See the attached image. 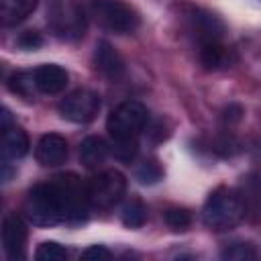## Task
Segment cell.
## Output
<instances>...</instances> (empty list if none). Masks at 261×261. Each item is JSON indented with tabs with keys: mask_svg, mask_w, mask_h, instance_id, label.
<instances>
[{
	"mask_svg": "<svg viewBox=\"0 0 261 261\" xmlns=\"http://www.w3.org/2000/svg\"><path fill=\"white\" fill-rule=\"evenodd\" d=\"M88 206L90 202L86 186L73 173L33 186L24 202L27 216L33 220V224L41 226L84 220Z\"/></svg>",
	"mask_w": 261,
	"mask_h": 261,
	"instance_id": "6da1fadb",
	"label": "cell"
},
{
	"mask_svg": "<svg viewBox=\"0 0 261 261\" xmlns=\"http://www.w3.org/2000/svg\"><path fill=\"white\" fill-rule=\"evenodd\" d=\"M147 120H149V112L137 100H126L110 112L106 120V130L110 137V151L116 159L120 161L135 159L139 151V137L145 130Z\"/></svg>",
	"mask_w": 261,
	"mask_h": 261,
	"instance_id": "7a4b0ae2",
	"label": "cell"
},
{
	"mask_svg": "<svg viewBox=\"0 0 261 261\" xmlns=\"http://www.w3.org/2000/svg\"><path fill=\"white\" fill-rule=\"evenodd\" d=\"M243 218H245L243 204L234 188L220 186L210 192L202 208V220L208 228L228 230V228H234Z\"/></svg>",
	"mask_w": 261,
	"mask_h": 261,
	"instance_id": "3957f363",
	"label": "cell"
},
{
	"mask_svg": "<svg viewBox=\"0 0 261 261\" xmlns=\"http://www.w3.org/2000/svg\"><path fill=\"white\" fill-rule=\"evenodd\" d=\"M88 14L112 33H133L141 24L139 12L122 0H88Z\"/></svg>",
	"mask_w": 261,
	"mask_h": 261,
	"instance_id": "277c9868",
	"label": "cell"
},
{
	"mask_svg": "<svg viewBox=\"0 0 261 261\" xmlns=\"http://www.w3.org/2000/svg\"><path fill=\"white\" fill-rule=\"evenodd\" d=\"M47 20L53 33L65 41H77L86 33V10L73 0H55Z\"/></svg>",
	"mask_w": 261,
	"mask_h": 261,
	"instance_id": "5b68a950",
	"label": "cell"
},
{
	"mask_svg": "<svg viewBox=\"0 0 261 261\" xmlns=\"http://www.w3.org/2000/svg\"><path fill=\"white\" fill-rule=\"evenodd\" d=\"M86 192L92 208L108 210L122 200L126 192V179L118 169H104L88 181Z\"/></svg>",
	"mask_w": 261,
	"mask_h": 261,
	"instance_id": "8992f818",
	"label": "cell"
},
{
	"mask_svg": "<svg viewBox=\"0 0 261 261\" xmlns=\"http://www.w3.org/2000/svg\"><path fill=\"white\" fill-rule=\"evenodd\" d=\"M98 110H100V96L88 88L73 90L59 102V114L65 120L75 122V124L92 122L96 118Z\"/></svg>",
	"mask_w": 261,
	"mask_h": 261,
	"instance_id": "52a82bcc",
	"label": "cell"
},
{
	"mask_svg": "<svg viewBox=\"0 0 261 261\" xmlns=\"http://www.w3.org/2000/svg\"><path fill=\"white\" fill-rule=\"evenodd\" d=\"M184 16H186L188 33L198 41V45H204V43H212V41H220L222 39L224 24L212 12L202 10V8H188V12Z\"/></svg>",
	"mask_w": 261,
	"mask_h": 261,
	"instance_id": "ba28073f",
	"label": "cell"
},
{
	"mask_svg": "<svg viewBox=\"0 0 261 261\" xmlns=\"http://www.w3.org/2000/svg\"><path fill=\"white\" fill-rule=\"evenodd\" d=\"M0 128H2V155H4V161H16V159L24 157L29 153V147H31L29 137L16 122H12L10 112L6 108L2 110Z\"/></svg>",
	"mask_w": 261,
	"mask_h": 261,
	"instance_id": "9c48e42d",
	"label": "cell"
},
{
	"mask_svg": "<svg viewBox=\"0 0 261 261\" xmlns=\"http://www.w3.org/2000/svg\"><path fill=\"white\" fill-rule=\"evenodd\" d=\"M2 247H4V253L10 259H22L24 257L27 224L14 212L6 214L4 220H2Z\"/></svg>",
	"mask_w": 261,
	"mask_h": 261,
	"instance_id": "30bf717a",
	"label": "cell"
},
{
	"mask_svg": "<svg viewBox=\"0 0 261 261\" xmlns=\"http://www.w3.org/2000/svg\"><path fill=\"white\" fill-rule=\"evenodd\" d=\"M239 198L243 204V214L251 222H261V175L249 173L241 179L239 188Z\"/></svg>",
	"mask_w": 261,
	"mask_h": 261,
	"instance_id": "8fae6325",
	"label": "cell"
},
{
	"mask_svg": "<svg viewBox=\"0 0 261 261\" xmlns=\"http://www.w3.org/2000/svg\"><path fill=\"white\" fill-rule=\"evenodd\" d=\"M37 161L45 167H57L67 159V141L57 133H47L37 143Z\"/></svg>",
	"mask_w": 261,
	"mask_h": 261,
	"instance_id": "7c38bea8",
	"label": "cell"
},
{
	"mask_svg": "<svg viewBox=\"0 0 261 261\" xmlns=\"http://www.w3.org/2000/svg\"><path fill=\"white\" fill-rule=\"evenodd\" d=\"M94 65L96 69L108 77V80H118L122 77L126 65H124V59L122 55L108 43V41H100L96 45V51H94Z\"/></svg>",
	"mask_w": 261,
	"mask_h": 261,
	"instance_id": "4fadbf2b",
	"label": "cell"
},
{
	"mask_svg": "<svg viewBox=\"0 0 261 261\" xmlns=\"http://www.w3.org/2000/svg\"><path fill=\"white\" fill-rule=\"evenodd\" d=\"M35 86H37V92L41 94H47V96H55V94H61L67 86V71L55 63H45V65H39L35 71Z\"/></svg>",
	"mask_w": 261,
	"mask_h": 261,
	"instance_id": "5bb4252c",
	"label": "cell"
},
{
	"mask_svg": "<svg viewBox=\"0 0 261 261\" xmlns=\"http://www.w3.org/2000/svg\"><path fill=\"white\" fill-rule=\"evenodd\" d=\"M108 155V145L102 137H86L80 145V161L88 169H98Z\"/></svg>",
	"mask_w": 261,
	"mask_h": 261,
	"instance_id": "9a60e30c",
	"label": "cell"
},
{
	"mask_svg": "<svg viewBox=\"0 0 261 261\" xmlns=\"http://www.w3.org/2000/svg\"><path fill=\"white\" fill-rule=\"evenodd\" d=\"M37 8V0H0V16L6 27L22 22Z\"/></svg>",
	"mask_w": 261,
	"mask_h": 261,
	"instance_id": "2e32d148",
	"label": "cell"
},
{
	"mask_svg": "<svg viewBox=\"0 0 261 261\" xmlns=\"http://www.w3.org/2000/svg\"><path fill=\"white\" fill-rule=\"evenodd\" d=\"M198 55H200V63L206 69H220L230 63V49H226L220 41L200 45Z\"/></svg>",
	"mask_w": 261,
	"mask_h": 261,
	"instance_id": "e0dca14e",
	"label": "cell"
},
{
	"mask_svg": "<svg viewBox=\"0 0 261 261\" xmlns=\"http://www.w3.org/2000/svg\"><path fill=\"white\" fill-rule=\"evenodd\" d=\"M120 220H122V224L128 226V228H139V226H143L145 220H147V206H145L139 198L128 200V202L122 206Z\"/></svg>",
	"mask_w": 261,
	"mask_h": 261,
	"instance_id": "ac0fdd59",
	"label": "cell"
},
{
	"mask_svg": "<svg viewBox=\"0 0 261 261\" xmlns=\"http://www.w3.org/2000/svg\"><path fill=\"white\" fill-rule=\"evenodd\" d=\"M8 88H10L14 94L22 96V98H31V96L35 94V90H37L33 71H31V73H29V71H16V73H12L10 80H8Z\"/></svg>",
	"mask_w": 261,
	"mask_h": 261,
	"instance_id": "d6986e66",
	"label": "cell"
},
{
	"mask_svg": "<svg viewBox=\"0 0 261 261\" xmlns=\"http://www.w3.org/2000/svg\"><path fill=\"white\" fill-rule=\"evenodd\" d=\"M220 255H222V259H228V261H255L259 257L255 247L249 243H232Z\"/></svg>",
	"mask_w": 261,
	"mask_h": 261,
	"instance_id": "ffe728a7",
	"label": "cell"
},
{
	"mask_svg": "<svg viewBox=\"0 0 261 261\" xmlns=\"http://www.w3.org/2000/svg\"><path fill=\"white\" fill-rule=\"evenodd\" d=\"M67 249L65 247H61L59 243H55V241H45V243H41L39 245V249H37V253H35V257L39 259V261H63V259H67Z\"/></svg>",
	"mask_w": 261,
	"mask_h": 261,
	"instance_id": "44dd1931",
	"label": "cell"
},
{
	"mask_svg": "<svg viewBox=\"0 0 261 261\" xmlns=\"http://www.w3.org/2000/svg\"><path fill=\"white\" fill-rule=\"evenodd\" d=\"M163 177V169L155 159H147L137 167V179L141 184H155Z\"/></svg>",
	"mask_w": 261,
	"mask_h": 261,
	"instance_id": "7402d4cb",
	"label": "cell"
},
{
	"mask_svg": "<svg viewBox=\"0 0 261 261\" xmlns=\"http://www.w3.org/2000/svg\"><path fill=\"white\" fill-rule=\"evenodd\" d=\"M163 220H165V224H167L169 228H173V230H186V228L190 226V222H192V216H190V212L184 210V208H169V210H165Z\"/></svg>",
	"mask_w": 261,
	"mask_h": 261,
	"instance_id": "603a6c76",
	"label": "cell"
},
{
	"mask_svg": "<svg viewBox=\"0 0 261 261\" xmlns=\"http://www.w3.org/2000/svg\"><path fill=\"white\" fill-rule=\"evenodd\" d=\"M18 45L22 49H37L43 45V37L37 33V31H24L20 37H18Z\"/></svg>",
	"mask_w": 261,
	"mask_h": 261,
	"instance_id": "cb8c5ba5",
	"label": "cell"
},
{
	"mask_svg": "<svg viewBox=\"0 0 261 261\" xmlns=\"http://www.w3.org/2000/svg\"><path fill=\"white\" fill-rule=\"evenodd\" d=\"M110 251L102 245H92L82 253V259H110Z\"/></svg>",
	"mask_w": 261,
	"mask_h": 261,
	"instance_id": "d4e9b609",
	"label": "cell"
},
{
	"mask_svg": "<svg viewBox=\"0 0 261 261\" xmlns=\"http://www.w3.org/2000/svg\"><path fill=\"white\" fill-rule=\"evenodd\" d=\"M241 114H243V108L237 106V104H230V106L224 110V118H226L228 122H237V120L241 118Z\"/></svg>",
	"mask_w": 261,
	"mask_h": 261,
	"instance_id": "484cf974",
	"label": "cell"
}]
</instances>
